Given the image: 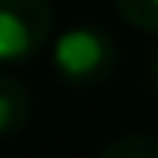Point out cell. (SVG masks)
Segmentation results:
<instances>
[{
    "instance_id": "3",
    "label": "cell",
    "mask_w": 158,
    "mask_h": 158,
    "mask_svg": "<svg viewBox=\"0 0 158 158\" xmlns=\"http://www.w3.org/2000/svg\"><path fill=\"white\" fill-rule=\"evenodd\" d=\"M32 122V94L25 83L0 72V137H15Z\"/></svg>"
},
{
    "instance_id": "6",
    "label": "cell",
    "mask_w": 158,
    "mask_h": 158,
    "mask_svg": "<svg viewBox=\"0 0 158 158\" xmlns=\"http://www.w3.org/2000/svg\"><path fill=\"white\" fill-rule=\"evenodd\" d=\"M148 79H151V86L158 90V54H155V61H151V69H148Z\"/></svg>"
},
{
    "instance_id": "1",
    "label": "cell",
    "mask_w": 158,
    "mask_h": 158,
    "mask_svg": "<svg viewBox=\"0 0 158 158\" xmlns=\"http://www.w3.org/2000/svg\"><path fill=\"white\" fill-rule=\"evenodd\" d=\"M118 69L115 40L97 25H76L54 43V72L72 90H97Z\"/></svg>"
},
{
    "instance_id": "2",
    "label": "cell",
    "mask_w": 158,
    "mask_h": 158,
    "mask_svg": "<svg viewBox=\"0 0 158 158\" xmlns=\"http://www.w3.org/2000/svg\"><path fill=\"white\" fill-rule=\"evenodd\" d=\"M54 7L50 0H0V61H32L50 43Z\"/></svg>"
},
{
    "instance_id": "4",
    "label": "cell",
    "mask_w": 158,
    "mask_h": 158,
    "mask_svg": "<svg viewBox=\"0 0 158 158\" xmlns=\"http://www.w3.org/2000/svg\"><path fill=\"white\" fill-rule=\"evenodd\" d=\"M101 158H158V137L148 133H126V137L111 140L101 151Z\"/></svg>"
},
{
    "instance_id": "5",
    "label": "cell",
    "mask_w": 158,
    "mask_h": 158,
    "mask_svg": "<svg viewBox=\"0 0 158 158\" xmlns=\"http://www.w3.org/2000/svg\"><path fill=\"white\" fill-rule=\"evenodd\" d=\"M115 11L144 32H158V0H115Z\"/></svg>"
}]
</instances>
